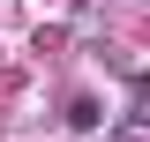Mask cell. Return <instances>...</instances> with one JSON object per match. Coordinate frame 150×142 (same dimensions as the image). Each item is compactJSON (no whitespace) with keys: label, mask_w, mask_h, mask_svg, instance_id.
Instances as JSON below:
<instances>
[{"label":"cell","mask_w":150,"mask_h":142,"mask_svg":"<svg viewBox=\"0 0 150 142\" xmlns=\"http://www.w3.org/2000/svg\"><path fill=\"white\" fill-rule=\"evenodd\" d=\"M135 97H143V105H150V75H135Z\"/></svg>","instance_id":"obj_1"}]
</instances>
